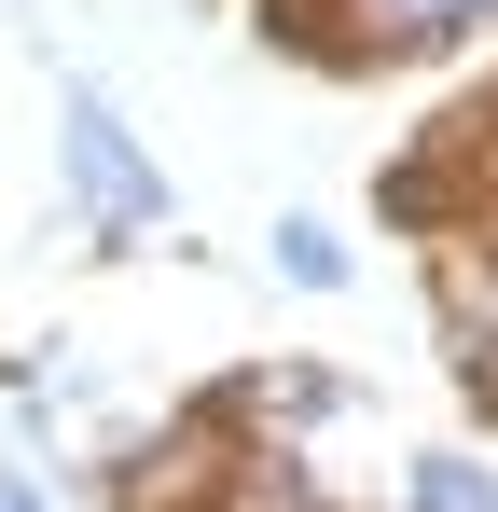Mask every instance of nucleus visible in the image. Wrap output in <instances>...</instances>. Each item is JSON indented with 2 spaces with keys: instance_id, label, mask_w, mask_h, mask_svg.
Here are the masks:
<instances>
[{
  "instance_id": "nucleus-1",
  "label": "nucleus",
  "mask_w": 498,
  "mask_h": 512,
  "mask_svg": "<svg viewBox=\"0 0 498 512\" xmlns=\"http://www.w3.org/2000/svg\"><path fill=\"white\" fill-rule=\"evenodd\" d=\"M70 180L97 222H153V180H139V153H125V125L97 111V97H70Z\"/></svg>"
},
{
  "instance_id": "nucleus-2",
  "label": "nucleus",
  "mask_w": 498,
  "mask_h": 512,
  "mask_svg": "<svg viewBox=\"0 0 498 512\" xmlns=\"http://www.w3.org/2000/svg\"><path fill=\"white\" fill-rule=\"evenodd\" d=\"M485 0H360V28L374 42H443V28H471Z\"/></svg>"
},
{
  "instance_id": "nucleus-3",
  "label": "nucleus",
  "mask_w": 498,
  "mask_h": 512,
  "mask_svg": "<svg viewBox=\"0 0 498 512\" xmlns=\"http://www.w3.org/2000/svg\"><path fill=\"white\" fill-rule=\"evenodd\" d=\"M415 512H498V471H471V457H429V471H415Z\"/></svg>"
},
{
  "instance_id": "nucleus-4",
  "label": "nucleus",
  "mask_w": 498,
  "mask_h": 512,
  "mask_svg": "<svg viewBox=\"0 0 498 512\" xmlns=\"http://www.w3.org/2000/svg\"><path fill=\"white\" fill-rule=\"evenodd\" d=\"M0 512H42V499H28V485H0Z\"/></svg>"
}]
</instances>
